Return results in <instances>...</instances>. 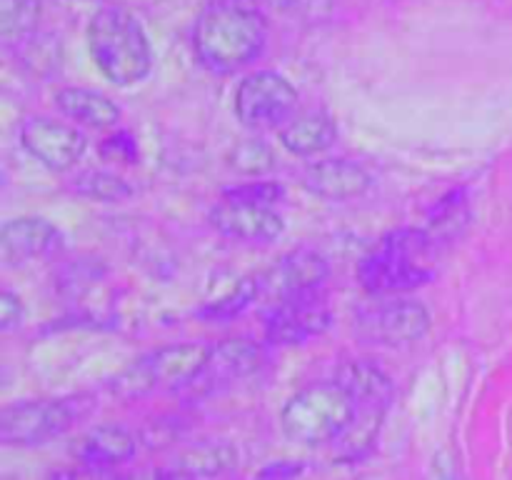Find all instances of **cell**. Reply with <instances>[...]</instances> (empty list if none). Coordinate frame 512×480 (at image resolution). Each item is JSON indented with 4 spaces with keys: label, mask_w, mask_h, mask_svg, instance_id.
<instances>
[{
    "label": "cell",
    "mask_w": 512,
    "mask_h": 480,
    "mask_svg": "<svg viewBox=\"0 0 512 480\" xmlns=\"http://www.w3.org/2000/svg\"><path fill=\"white\" fill-rule=\"evenodd\" d=\"M138 450V440L123 425H95L93 430L83 435L75 443L73 455L80 463V468L95 470H115L123 463H128Z\"/></svg>",
    "instance_id": "2e32d148"
},
{
    "label": "cell",
    "mask_w": 512,
    "mask_h": 480,
    "mask_svg": "<svg viewBox=\"0 0 512 480\" xmlns=\"http://www.w3.org/2000/svg\"><path fill=\"white\" fill-rule=\"evenodd\" d=\"M55 108L65 115V118L75 120L88 128L105 130L113 128L120 120V108L108 98V95L98 93L90 88H60L55 93Z\"/></svg>",
    "instance_id": "ac0fdd59"
},
{
    "label": "cell",
    "mask_w": 512,
    "mask_h": 480,
    "mask_svg": "<svg viewBox=\"0 0 512 480\" xmlns=\"http://www.w3.org/2000/svg\"><path fill=\"white\" fill-rule=\"evenodd\" d=\"M370 183H373V178H370L368 170L350 158L313 160L303 170L305 190L313 193L315 198L333 200V203L360 198V195L368 193Z\"/></svg>",
    "instance_id": "9a60e30c"
},
{
    "label": "cell",
    "mask_w": 512,
    "mask_h": 480,
    "mask_svg": "<svg viewBox=\"0 0 512 480\" xmlns=\"http://www.w3.org/2000/svg\"><path fill=\"white\" fill-rule=\"evenodd\" d=\"M210 358L208 345L200 343H173L143 355L128 368L120 370L108 383V390L115 398L135 400L155 390H180L193 385V380L203 373Z\"/></svg>",
    "instance_id": "5b68a950"
},
{
    "label": "cell",
    "mask_w": 512,
    "mask_h": 480,
    "mask_svg": "<svg viewBox=\"0 0 512 480\" xmlns=\"http://www.w3.org/2000/svg\"><path fill=\"white\" fill-rule=\"evenodd\" d=\"M430 325H433L430 310L420 300L388 298V295H380L378 303L365 305L355 315L360 338L388 348L423 340L430 333Z\"/></svg>",
    "instance_id": "ba28073f"
},
{
    "label": "cell",
    "mask_w": 512,
    "mask_h": 480,
    "mask_svg": "<svg viewBox=\"0 0 512 480\" xmlns=\"http://www.w3.org/2000/svg\"><path fill=\"white\" fill-rule=\"evenodd\" d=\"M228 165L240 175H265L275 168V153L263 140H243L228 155Z\"/></svg>",
    "instance_id": "d4e9b609"
},
{
    "label": "cell",
    "mask_w": 512,
    "mask_h": 480,
    "mask_svg": "<svg viewBox=\"0 0 512 480\" xmlns=\"http://www.w3.org/2000/svg\"><path fill=\"white\" fill-rule=\"evenodd\" d=\"M63 245V233L38 215L10 218L0 225V263L18 268L30 260L45 258Z\"/></svg>",
    "instance_id": "4fadbf2b"
},
{
    "label": "cell",
    "mask_w": 512,
    "mask_h": 480,
    "mask_svg": "<svg viewBox=\"0 0 512 480\" xmlns=\"http://www.w3.org/2000/svg\"><path fill=\"white\" fill-rule=\"evenodd\" d=\"M100 155L108 163H135L138 160V143L130 133H113L100 143Z\"/></svg>",
    "instance_id": "4316f807"
},
{
    "label": "cell",
    "mask_w": 512,
    "mask_h": 480,
    "mask_svg": "<svg viewBox=\"0 0 512 480\" xmlns=\"http://www.w3.org/2000/svg\"><path fill=\"white\" fill-rule=\"evenodd\" d=\"M268 43V18L253 0H210L193 25L195 58L228 75L253 63Z\"/></svg>",
    "instance_id": "6da1fadb"
},
{
    "label": "cell",
    "mask_w": 512,
    "mask_h": 480,
    "mask_svg": "<svg viewBox=\"0 0 512 480\" xmlns=\"http://www.w3.org/2000/svg\"><path fill=\"white\" fill-rule=\"evenodd\" d=\"M303 473V463H295V460H280V463L268 465V468L260 470L255 478L250 480H295Z\"/></svg>",
    "instance_id": "f546056e"
},
{
    "label": "cell",
    "mask_w": 512,
    "mask_h": 480,
    "mask_svg": "<svg viewBox=\"0 0 512 480\" xmlns=\"http://www.w3.org/2000/svg\"><path fill=\"white\" fill-rule=\"evenodd\" d=\"M25 320V308L20 303V298L10 290H3L0 293V330L3 333H10V330L20 328Z\"/></svg>",
    "instance_id": "f1b7e54d"
},
{
    "label": "cell",
    "mask_w": 512,
    "mask_h": 480,
    "mask_svg": "<svg viewBox=\"0 0 512 480\" xmlns=\"http://www.w3.org/2000/svg\"><path fill=\"white\" fill-rule=\"evenodd\" d=\"M155 480H193V478H185V475L173 473V470H160L158 478H155Z\"/></svg>",
    "instance_id": "1f68e13d"
},
{
    "label": "cell",
    "mask_w": 512,
    "mask_h": 480,
    "mask_svg": "<svg viewBox=\"0 0 512 480\" xmlns=\"http://www.w3.org/2000/svg\"><path fill=\"white\" fill-rule=\"evenodd\" d=\"M333 325V310L323 293L295 295L275 303L265 320V338L273 345H303L325 335Z\"/></svg>",
    "instance_id": "9c48e42d"
},
{
    "label": "cell",
    "mask_w": 512,
    "mask_h": 480,
    "mask_svg": "<svg viewBox=\"0 0 512 480\" xmlns=\"http://www.w3.org/2000/svg\"><path fill=\"white\" fill-rule=\"evenodd\" d=\"M265 365V348L250 338H228L210 348V358L203 373L193 380L190 388L198 393H213L233 380L250 378Z\"/></svg>",
    "instance_id": "7c38bea8"
},
{
    "label": "cell",
    "mask_w": 512,
    "mask_h": 480,
    "mask_svg": "<svg viewBox=\"0 0 512 480\" xmlns=\"http://www.w3.org/2000/svg\"><path fill=\"white\" fill-rule=\"evenodd\" d=\"M208 220L220 235L245 240V243H273L285 230L283 215L275 208L228 203V200H218V205L210 210Z\"/></svg>",
    "instance_id": "5bb4252c"
},
{
    "label": "cell",
    "mask_w": 512,
    "mask_h": 480,
    "mask_svg": "<svg viewBox=\"0 0 512 480\" xmlns=\"http://www.w3.org/2000/svg\"><path fill=\"white\" fill-rule=\"evenodd\" d=\"M20 143L53 173H68L83 160L88 140L75 125L63 120L30 115L20 125Z\"/></svg>",
    "instance_id": "30bf717a"
},
{
    "label": "cell",
    "mask_w": 512,
    "mask_h": 480,
    "mask_svg": "<svg viewBox=\"0 0 512 480\" xmlns=\"http://www.w3.org/2000/svg\"><path fill=\"white\" fill-rule=\"evenodd\" d=\"M438 255L425 228L390 230L358 263V283L373 295L410 293L435 278Z\"/></svg>",
    "instance_id": "7a4b0ae2"
},
{
    "label": "cell",
    "mask_w": 512,
    "mask_h": 480,
    "mask_svg": "<svg viewBox=\"0 0 512 480\" xmlns=\"http://www.w3.org/2000/svg\"><path fill=\"white\" fill-rule=\"evenodd\" d=\"M235 465V448L228 443H200L183 450L168 470L193 480L218 478Z\"/></svg>",
    "instance_id": "44dd1931"
},
{
    "label": "cell",
    "mask_w": 512,
    "mask_h": 480,
    "mask_svg": "<svg viewBox=\"0 0 512 480\" xmlns=\"http://www.w3.org/2000/svg\"><path fill=\"white\" fill-rule=\"evenodd\" d=\"M280 145L295 158H313L325 153L338 138V125L325 110H308L298 118L288 120L278 130Z\"/></svg>",
    "instance_id": "e0dca14e"
},
{
    "label": "cell",
    "mask_w": 512,
    "mask_h": 480,
    "mask_svg": "<svg viewBox=\"0 0 512 480\" xmlns=\"http://www.w3.org/2000/svg\"><path fill=\"white\" fill-rule=\"evenodd\" d=\"M73 193L83 195V198L95 200V203H120L133 195V185L120 175L110 173V170L90 168L83 170L73 178Z\"/></svg>",
    "instance_id": "603a6c76"
},
{
    "label": "cell",
    "mask_w": 512,
    "mask_h": 480,
    "mask_svg": "<svg viewBox=\"0 0 512 480\" xmlns=\"http://www.w3.org/2000/svg\"><path fill=\"white\" fill-rule=\"evenodd\" d=\"M88 50L95 68L113 85L128 88L148 78L153 50L133 10L118 3L100 5L88 23Z\"/></svg>",
    "instance_id": "3957f363"
},
{
    "label": "cell",
    "mask_w": 512,
    "mask_h": 480,
    "mask_svg": "<svg viewBox=\"0 0 512 480\" xmlns=\"http://www.w3.org/2000/svg\"><path fill=\"white\" fill-rule=\"evenodd\" d=\"M273 5H278V8H288V5H295L298 0H270Z\"/></svg>",
    "instance_id": "d6a6232c"
},
{
    "label": "cell",
    "mask_w": 512,
    "mask_h": 480,
    "mask_svg": "<svg viewBox=\"0 0 512 480\" xmlns=\"http://www.w3.org/2000/svg\"><path fill=\"white\" fill-rule=\"evenodd\" d=\"M355 413L358 405L353 395L338 380L313 383L290 395L280 410V430L293 443L318 448L343 438L353 425Z\"/></svg>",
    "instance_id": "277c9868"
},
{
    "label": "cell",
    "mask_w": 512,
    "mask_h": 480,
    "mask_svg": "<svg viewBox=\"0 0 512 480\" xmlns=\"http://www.w3.org/2000/svg\"><path fill=\"white\" fill-rule=\"evenodd\" d=\"M298 108V90L275 70H255L235 88V115L250 130L283 128Z\"/></svg>",
    "instance_id": "52a82bcc"
},
{
    "label": "cell",
    "mask_w": 512,
    "mask_h": 480,
    "mask_svg": "<svg viewBox=\"0 0 512 480\" xmlns=\"http://www.w3.org/2000/svg\"><path fill=\"white\" fill-rule=\"evenodd\" d=\"M338 383L353 395L358 408H383L388 410L393 398V380L383 368L370 360H353L338 370Z\"/></svg>",
    "instance_id": "d6986e66"
},
{
    "label": "cell",
    "mask_w": 512,
    "mask_h": 480,
    "mask_svg": "<svg viewBox=\"0 0 512 480\" xmlns=\"http://www.w3.org/2000/svg\"><path fill=\"white\" fill-rule=\"evenodd\" d=\"M283 198L285 185L275 183V180H250V183L233 185L220 193V200H228V203L265 205V208H275Z\"/></svg>",
    "instance_id": "484cf974"
},
{
    "label": "cell",
    "mask_w": 512,
    "mask_h": 480,
    "mask_svg": "<svg viewBox=\"0 0 512 480\" xmlns=\"http://www.w3.org/2000/svg\"><path fill=\"white\" fill-rule=\"evenodd\" d=\"M260 293V280L255 278H243L240 283H235L233 288L225 295H220L218 300H210L208 305L198 310V318L208 320V323H225V320H233L235 315L243 313L245 308L255 303Z\"/></svg>",
    "instance_id": "cb8c5ba5"
},
{
    "label": "cell",
    "mask_w": 512,
    "mask_h": 480,
    "mask_svg": "<svg viewBox=\"0 0 512 480\" xmlns=\"http://www.w3.org/2000/svg\"><path fill=\"white\" fill-rule=\"evenodd\" d=\"M43 0H0V38L5 45H23L38 30Z\"/></svg>",
    "instance_id": "7402d4cb"
},
{
    "label": "cell",
    "mask_w": 512,
    "mask_h": 480,
    "mask_svg": "<svg viewBox=\"0 0 512 480\" xmlns=\"http://www.w3.org/2000/svg\"><path fill=\"white\" fill-rule=\"evenodd\" d=\"M60 480H130L128 475H120L118 470H95V468H80L73 473H63Z\"/></svg>",
    "instance_id": "4dcf8cb0"
},
{
    "label": "cell",
    "mask_w": 512,
    "mask_h": 480,
    "mask_svg": "<svg viewBox=\"0 0 512 480\" xmlns=\"http://www.w3.org/2000/svg\"><path fill=\"white\" fill-rule=\"evenodd\" d=\"M83 415L78 400L40 398L5 405L0 410V440L5 445H45L68 433Z\"/></svg>",
    "instance_id": "8992f818"
},
{
    "label": "cell",
    "mask_w": 512,
    "mask_h": 480,
    "mask_svg": "<svg viewBox=\"0 0 512 480\" xmlns=\"http://www.w3.org/2000/svg\"><path fill=\"white\" fill-rule=\"evenodd\" d=\"M425 480H465L463 465L458 463V455L450 450H440L435 453L433 463H430Z\"/></svg>",
    "instance_id": "83f0119b"
},
{
    "label": "cell",
    "mask_w": 512,
    "mask_h": 480,
    "mask_svg": "<svg viewBox=\"0 0 512 480\" xmlns=\"http://www.w3.org/2000/svg\"><path fill=\"white\" fill-rule=\"evenodd\" d=\"M330 278V263L313 248H295L285 253L273 268L260 278V293L268 290L275 303L295 295L320 293Z\"/></svg>",
    "instance_id": "8fae6325"
},
{
    "label": "cell",
    "mask_w": 512,
    "mask_h": 480,
    "mask_svg": "<svg viewBox=\"0 0 512 480\" xmlns=\"http://www.w3.org/2000/svg\"><path fill=\"white\" fill-rule=\"evenodd\" d=\"M470 223V205L465 198V190H453V193L443 195V198L435 203V208L430 210L428 225H425V233L435 240L440 250L453 245L455 240H460L468 230Z\"/></svg>",
    "instance_id": "ffe728a7"
}]
</instances>
